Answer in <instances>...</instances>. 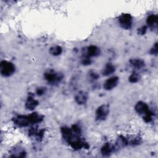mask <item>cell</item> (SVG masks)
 Returning a JSON list of instances; mask_svg holds the SVG:
<instances>
[{
  "mask_svg": "<svg viewBox=\"0 0 158 158\" xmlns=\"http://www.w3.org/2000/svg\"><path fill=\"white\" fill-rule=\"evenodd\" d=\"M44 129H42L40 131H38L35 135L36 137V139L38 140V141H41L43 138V136H44Z\"/></svg>",
  "mask_w": 158,
  "mask_h": 158,
  "instance_id": "44dd1931",
  "label": "cell"
},
{
  "mask_svg": "<svg viewBox=\"0 0 158 158\" xmlns=\"http://www.w3.org/2000/svg\"><path fill=\"white\" fill-rule=\"evenodd\" d=\"M15 70V67L13 63L7 61L2 60L0 63V72L2 77H8L11 76Z\"/></svg>",
  "mask_w": 158,
  "mask_h": 158,
  "instance_id": "3957f363",
  "label": "cell"
},
{
  "mask_svg": "<svg viewBox=\"0 0 158 158\" xmlns=\"http://www.w3.org/2000/svg\"><path fill=\"white\" fill-rule=\"evenodd\" d=\"M92 61L90 59V58L89 57H85L84 59H82L81 60V64L83 65H90L91 64Z\"/></svg>",
  "mask_w": 158,
  "mask_h": 158,
  "instance_id": "7402d4cb",
  "label": "cell"
},
{
  "mask_svg": "<svg viewBox=\"0 0 158 158\" xmlns=\"http://www.w3.org/2000/svg\"><path fill=\"white\" fill-rule=\"evenodd\" d=\"M45 91H46V89H45L44 88L40 87V88H38L36 89V94L38 95V96H41V95H43V94H44Z\"/></svg>",
  "mask_w": 158,
  "mask_h": 158,
  "instance_id": "603a6c76",
  "label": "cell"
},
{
  "mask_svg": "<svg viewBox=\"0 0 158 158\" xmlns=\"http://www.w3.org/2000/svg\"><path fill=\"white\" fill-rule=\"evenodd\" d=\"M60 131L63 138L67 142L71 139L73 136V132L71 130V128H70L67 127H63L61 128Z\"/></svg>",
  "mask_w": 158,
  "mask_h": 158,
  "instance_id": "5bb4252c",
  "label": "cell"
},
{
  "mask_svg": "<svg viewBox=\"0 0 158 158\" xmlns=\"http://www.w3.org/2000/svg\"><path fill=\"white\" fill-rule=\"evenodd\" d=\"M49 53L54 56H59L60 54H61V53L62 52V48L61 46H59V45H56V46H53L52 47H51L49 48Z\"/></svg>",
  "mask_w": 158,
  "mask_h": 158,
  "instance_id": "2e32d148",
  "label": "cell"
},
{
  "mask_svg": "<svg viewBox=\"0 0 158 158\" xmlns=\"http://www.w3.org/2000/svg\"><path fill=\"white\" fill-rule=\"evenodd\" d=\"M147 29H148V27L146 25L142 26L141 27L138 29V31H137L138 34L139 35H144L146 33Z\"/></svg>",
  "mask_w": 158,
  "mask_h": 158,
  "instance_id": "ffe728a7",
  "label": "cell"
},
{
  "mask_svg": "<svg viewBox=\"0 0 158 158\" xmlns=\"http://www.w3.org/2000/svg\"><path fill=\"white\" fill-rule=\"evenodd\" d=\"M38 104H39L38 101L34 98V95L31 93H29L25 102V108L27 110H32L36 107Z\"/></svg>",
  "mask_w": 158,
  "mask_h": 158,
  "instance_id": "9c48e42d",
  "label": "cell"
},
{
  "mask_svg": "<svg viewBox=\"0 0 158 158\" xmlns=\"http://www.w3.org/2000/svg\"><path fill=\"white\" fill-rule=\"evenodd\" d=\"M119 78L117 76L112 77L107 79L104 83L103 85V88L105 90L109 91L117 86V85L118 83Z\"/></svg>",
  "mask_w": 158,
  "mask_h": 158,
  "instance_id": "52a82bcc",
  "label": "cell"
},
{
  "mask_svg": "<svg viewBox=\"0 0 158 158\" xmlns=\"http://www.w3.org/2000/svg\"><path fill=\"white\" fill-rule=\"evenodd\" d=\"M115 70V68L111 63H107L102 70V74L104 76H108L113 73Z\"/></svg>",
  "mask_w": 158,
  "mask_h": 158,
  "instance_id": "9a60e30c",
  "label": "cell"
},
{
  "mask_svg": "<svg viewBox=\"0 0 158 158\" xmlns=\"http://www.w3.org/2000/svg\"><path fill=\"white\" fill-rule=\"evenodd\" d=\"M118 23L120 26L125 30H130L133 25V17L128 13L120 15L118 17Z\"/></svg>",
  "mask_w": 158,
  "mask_h": 158,
  "instance_id": "5b68a950",
  "label": "cell"
},
{
  "mask_svg": "<svg viewBox=\"0 0 158 158\" xmlns=\"http://www.w3.org/2000/svg\"><path fill=\"white\" fill-rule=\"evenodd\" d=\"M135 111L141 116L143 119L146 123H149L152 121L153 112L150 110L149 106L146 103L143 101L138 102L135 106Z\"/></svg>",
  "mask_w": 158,
  "mask_h": 158,
  "instance_id": "7a4b0ae2",
  "label": "cell"
},
{
  "mask_svg": "<svg viewBox=\"0 0 158 158\" xmlns=\"http://www.w3.org/2000/svg\"><path fill=\"white\" fill-rule=\"evenodd\" d=\"M158 52V49H157V43L156 42L154 46L152 47V48L150 49L149 53L152 55H154V56H157Z\"/></svg>",
  "mask_w": 158,
  "mask_h": 158,
  "instance_id": "d6986e66",
  "label": "cell"
},
{
  "mask_svg": "<svg viewBox=\"0 0 158 158\" xmlns=\"http://www.w3.org/2000/svg\"><path fill=\"white\" fill-rule=\"evenodd\" d=\"M130 65L136 69H141L145 66V62L144 60L138 58L131 59L129 61Z\"/></svg>",
  "mask_w": 158,
  "mask_h": 158,
  "instance_id": "4fadbf2b",
  "label": "cell"
},
{
  "mask_svg": "<svg viewBox=\"0 0 158 158\" xmlns=\"http://www.w3.org/2000/svg\"><path fill=\"white\" fill-rule=\"evenodd\" d=\"M157 15L156 14H151L149 15L146 19L147 27H149L151 29H157Z\"/></svg>",
  "mask_w": 158,
  "mask_h": 158,
  "instance_id": "8fae6325",
  "label": "cell"
},
{
  "mask_svg": "<svg viewBox=\"0 0 158 158\" xmlns=\"http://www.w3.org/2000/svg\"><path fill=\"white\" fill-rule=\"evenodd\" d=\"M109 113V106L108 104H102L96 110L95 118L96 121H103L108 116Z\"/></svg>",
  "mask_w": 158,
  "mask_h": 158,
  "instance_id": "8992f818",
  "label": "cell"
},
{
  "mask_svg": "<svg viewBox=\"0 0 158 158\" xmlns=\"http://www.w3.org/2000/svg\"><path fill=\"white\" fill-rule=\"evenodd\" d=\"M89 75H90L91 78L93 79V80H97V79L99 78V75H98V73H96L95 72H94V71L90 72Z\"/></svg>",
  "mask_w": 158,
  "mask_h": 158,
  "instance_id": "cb8c5ba5",
  "label": "cell"
},
{
  "mask_svg": "<svg viewBox=\"0 0 158 158\" xmlns=\"http://www.w3.org/2000/svg\"><path fill=\"white\" fill-rule=\"evenodd\" d=\"M71 129H72V131H73V133H75L76 135H81V128L78 125H77V124L73 125L71 127Z\"/></svg>",
  "mask_w": 158,
  "mask_h": 158,
  "instance_id": "ac0fdd59",
  "label": "cell"
},
{
  "mask_svg": "<svg viewBox=\"0 0 158 158\" xmlns=\"http://www.w3.org/2000/svg\"><path fill=\"white\" fill-rule=\"evenodd\" d=\"M140 75L136 72V71H133L132 72V73L130 75L129 78H128V80L130 83H136L138 82L139 79H140Z\"/></svg>",
  "mask_w": 158,
  "mask_h": 158,
  "instance_id": "e0dca14e",
  "label": "cell"
},
{
  "mask_svg": "<svg viewBox=\"0 0 158 158\" xmlns=\"http://www.w3.org/2000/svg\"><path fill=\"white\" fill-rule=\"evenodd\" d=\"M115 150V148L114 145H112L109 143H106L101 148V152L104 156H108L110 154H112V152H113Z\"/></svg>",
  "mask_w": 158,
  "mask_h": 158,
  "instance_id": "7c38bea8",
  "label": "cell"
},
{
  "mask_svg": "<svg viewBox=\"0 0 158 158\" xmlns=\"http://www.w3.org/2000/svg\"><path fill=\"white\" fill-rule=\"evenodd\" d=\"M88 98V93L85 91H82L76 94V96H75V101L78 104L83 105L86 102Z\"/></svg>",
  "mask_w": 158,
  "mask_h": 158,
  "instance_id": "30bf717a",
  "label": "cell"
},
{
  "mask_svg": "<svg viewBox=\"0 0 158 158\" xmlns=\"http://www.w3.org/2000/svg\"><path fill=\"white\" fill-rule=\"evenodd\" d=\"M44 79L52 85L57 84L60 82L64 78V75L61 73H57L54 71H48L44 73Z\"/></svg>",
  "mask_w": 158,
  "mask_h": 158,
  "instance_id": "277c9868",
  "label": "cell"
},
{
  "mask_svg": "<svg viewBox=\"0 0 158 158\" xmlns=\"http://www.w3.org/2000/svg\"><path fill=\"white\" fill-rule=\"evenodd\" d=\"M12 120L14 124L18 127H25L41 122L43 120V115L36 112H33L26 115H18Z\"/></svg>",
  "mask_w": 158,
  "mask_h": 158,
  "instance_id": "6da1fadb",
  "label": "cell"
},
{
  "mask_svg": "<svg viewBox=\"0 0 158 158\" xmlns=\"http://www.w3.org/2000/svg\"><path fill=\"white\" fill-rule=\"evenodd\" d=\"M101 53L100 49L97 47L96 46L91 45L88 46L86 49V52H84V56L85 57H96L98 56Z\"/></svg>",
  "mask_w": 158,
  "mask_h": 158,
  "instance_id": "ba28073f",
  "label": "cell"
}]
</instances>
